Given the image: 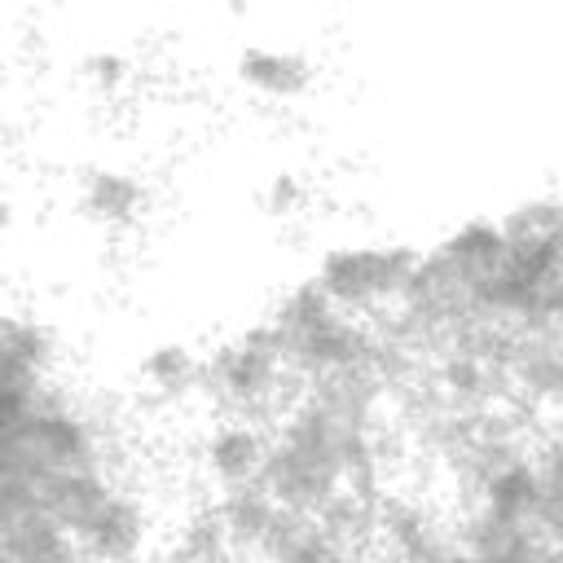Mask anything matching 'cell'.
I'll use <instances>...</instances> for the list:
<instances>
[{"instance_id":"cell-1","label":"cell","mask_w":563,"mask_h":563,"mask_svg":"<svg viewBox=\"0 0 563 563\" xmlns=\"http://www.w3.org/2000/svg\"><path fill=\"white\" fill-rule=\"evenodd\" d=\"M418 251L409 246H334L321 255L312 282L347 312L387 303V299H405L413 268H418Z\"/></svg>"},{"instance_id":"cell-2","label":"cell","mask_w":563,"mask_h":563,"mask_svg":"<svg viewBox=\"0 0 563 563\" xmlns=\"http://www.w3.org/2000/svg\"><path fill=\"white\" fill-rule=\"evenodd\" d=\"M286 352L273 325H255L246 334H238L233 343H224L220 352L207 356L202 369V391L216 396L224 409H260L277 396V383L286 374Z\"/></svg>"},{"instance_id":"cell-3","label":"cell","mask_w":563,"mask_h":563,"mask_svg":"<svg viewBox=\"0 0 563 563\" xmlns=\"http://www.w3.org/2000/svg\"><path fill=\"white\" fill-rule=\"evenodd\" d=\"M202 457H207V471L216 475L220 488L255 484V479L264 475V462H268V440L260 435L255 422H246V418H224L220 427H211Z\"/></svg>"},{"instance_id":"cell-4","label":"cell","mask_w":563,"mask_h":563,"mask_svg":"<svg viewBox=\"0 0 563 563\" xmlns=\"http://www.w3.org/2000/svg\"><path fill=\"white\" fill-rule=\"evenodd\" d=\"M238 79L268 101H295L312 88V62L295 48L251 44L238 53Z\"/></svg>"},{"instance_id":"cell-5","label":"cell","mask_w":563,"mask_h":563,"mask_svg":"<svg viewBox=\"0 0 563 563\" xmlns=\"http://www.w3.org/2000/svg\"><path fill=\"white\" fill-rule=\"evenodd\" d=\"M84 211H88L97 224H106V229H128V224H136L141 211H145V189H141V180L128 176V172L97 167V172H88V180H84Z\"/></svg>"},{"instance_id":"cell-6","label":"cell","mask_w":563,"mask_h":563,"mask_svg":"<svg viewBox=\"0 0 563 563\" xmlns=\"http://www.w3.org/2000/svg\"><path fill=\"white\" fill-rule=\"evenodd\" d=\"M202 369H207V361L194 356L185 343H158L141 361V378L163 400H185L189 391H202Z\"/></svg>"},{"instance_id":"cell-7","label":"cell","mask_w":563,"mask_h":563,"mask_svg":"<svg viewBox=\"0 0 563 563\" xmlns=\"http://www.w3.org/2000/svg\"><path fill=\"white\" fill-rule=\"evenodd\" d=\"M84 75H88V84H92L97 92H119V88L128 84V62H123L119 53H92V57L84 62Z\"/></svg>"},{"instance_id":"cell-8","label":"cell","mask_w":563,"mask_h":563,"mask_svg":"<svg viewBox=\"0 0 563 563\" xmlns=\"http://www.w3.org/2000/svg\"><path fill=\"white\" fill-rule=\"evenodd\" d=\"M299 202H303L299 180L295 176H273V185H268V211L273 216H290Z\"/></svg>"}]
</instances>
